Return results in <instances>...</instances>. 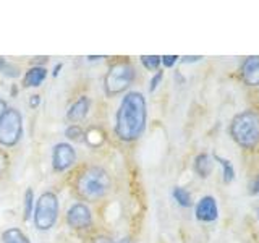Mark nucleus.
Returning a JSON list of instances; mask_svg holds the SVG:
<instances>
[{"mask_svg":"<svg viewBox=\"0 0 259 243\" xmlns=\"http://www.w3.org/2000/svg\"><path fill=\"white\" fill-rule=\"evenodd\" d=\"M146 99L141 93H128L120 107L117 110L115 133L121 141H135L138 140L146 128Z\"/></svg>","mask_w":259,"mask_h":243,"instance_id":"1","label":"nucleus"},{"mask_svg":"<svg viewBox=\"0 0 259 243\" xmlns=\"http://www.w3.org/2000/svg\"><path fill=\"white\" fill-rule=\"evenodd\" d=\"M110 186L112 180L102 167H88L76 178V191L81 198L88 201L104 198Z\"/></svg>","mask_w":259,"mask_h":243,"instance_id":"2","label":"nucleus"},{"mask_svg":"<svg viewBox=\"0 0 259 243\" xmlns=\"http://www.w3.org/2000/svg\"><path fill=\"white\" fill-rule=\"evenodd\" d=\"M230 133L241 148H254L259 143V113L254 110L240 112L232 120Z\"/></svg>","mask_w":259,"mask_h":243,"instance_id":"3","label":"nucleus"},{"mask_svg":"<svg viewBox=\"0 0 259 243\" xmlns=\"http://www.w3.org/2000/svg\"><path fill=\"white\" fill-rule=\"evenodd\" d=\"M135 68L128 62H118L109 68L104 78V88L109 96H115L123 93L125 89L135 81Z\"/></svg>","mask_w":259,"mask_h":243,"instance_id":"4","label":"nucleus"},{"mask_svg":"<svg viewBox=\"0 0 259 243\" xmlns=\"http://www.w3.org/2000/svg\"><path fill=\"white\" fill-rule=\"evenodd\" d=\"M59 216V199L54 193L47 191L40 194L34 209V225L39 230L52 229Z\"/></svg>","mask_w":259,"mask_h":243,"instance_id":"5","label":"nucleus"},{"mask_svg":"<svg viewBox=\"0 0 259 243\" xmlns=\"http://www.w3.org/2000/svg\"><path fill=\"white\" fill-rule=\"evenodd\" d=\"M23 135V117L16 109H7L0 118V144L15 146Z\"/></svg>","mask_w":259,"mask_h":243,"instance_id":"6","label":"nucleus"},{"mask_svg":"<svg viewBox=\"0 0 259 243\" xmlns=\"http://www.w3.org/2000/svg\"><path fill=\"white\" fill-rule=\"evenodd\" d=\"M76 160V152L73 146L68 143H59L54 148L52 152V166L57 172H63V170L70 169Z\"/></svg>","mask_w":259,"mask_h":243,"instance_id":"7","label":"nucleus"},{"mask_svg":"<svg viewBox=\"0 0 259 243\" xmlns=\"http://www.w3.org/2000/svg\"><path fill=\"white\" fill-rule=\"evenodd\" d=\"M67 222L70 227L73 229H88V227H91L93 224V214L89 208L83 202H76V205H73L68 213H67Z\"/></svg>","mask_w":259,"mask_h":243,"instance_id":"8","label":"nucleus"},{"mask_svg":"<svg viewBox=\"0 0 259 243\" xmlns=\"http://www.w3.org/2000/svg\"><path fill=\"white\" fill-rule=\"evenodd\" d=\"M219 216L217 202L214 196H202L196 205V217L202 222H214Z\"/></svg>","mask_w":259,"mask_h":243,"instance_id":"9","label":"nucleus"},{"mask_svg":"<svg viewBox=\"0 0 259 243\" xmlns=\"http://www.w3.org/2000/svg\"><path fill=\"white\" fill-rule=\"evenodd\" d=\"M241 78L249 86L259 85V55H251L241 65Z\"/></svg>","mask_w":259,"mask_h":243,"instance_id":"10","label":"nucleus"},{"mask_svg":"<svg viewBox=\"0 0 259 243\" xmlns=\"http://www.w3.org/2000/svg\"><path fill=\"white\" fill-rule=\"evenodd\" d=\"M89 112V97L86 96H81L79 99L71 105L67 112V118L70 122H73V125L76 124V122H81Z\"/></svg>","mask_w":259,"mask_h":243,"instance_id":"11","label":"nucleus"},{"mask_svg":"<svg viewBox=\"0 0 259 243\" xmlns=\"http://www.w3.org/2000/svg\"><path fill=\"white\" fill-rule=\"evenodd\" d=\"M47 76V70L44 67H32L26 71L23 79V86L24 88H37L42 85V81Z\"/></svg>","mask_w":259,"mask_h":243,"instance_id":"12","label":"nucleus"},{"mask_svg":"<svg viewBox=\"0 0 259 243\" xmlns=\"http://www.w3.org/2000/svg\"><path fill=\"white\" fill-rule=\"evenodd\" d=\"M212 169H214L212 157L209 154H198L196 159H194V172L201 178H207L212 174Z\"/></svg>","mask_w":259,"mask_h":243,"instance_id":"13","label":"nucleus"},{"mask_svg":"<svg viewBox=\"0 0 259 243\" xmlns=\"http://www.w3.org/2000/svg\"><path fill=\"white\" fill-rule=\"evenodd\" d=\"M2 241L4 243H31L26 235H24L20 229H16V227L8 229L2 233Z\"/></svg>","mask_w":259,"mask_h":243,"instance_id":"14","label":"nucleus"},{"mask_svg":"<svg viewBox=\"0 0 259 243\" xmlns=\"http://www.w3.org/2000/svg\"><path fill=\"white\" fill-rule=\"evenodd\" d=\"M174 198H175V201H177L182 208H190V206L193 205L190 191H188V190H185V188H182V186H177V188L174 190Z\"/></svg>","mask_w":259,"mask_h":243,"instance_id":"15","label":"nucleus"},{"mask_svg":"<svg viewBox=\"0 0 259 243\" xmlns=\"http://www.w3.org/2000/svg\"><path fill=\"white\" fill-rule=\"evenodd\" d=\"M214 159L219 162V164L222 166V169H224V182L225 183H230V182H233V178H235V170H233V166L230 164V160H227V159H224V157H221V156H214Z\"/></svg>","mask_w":259,"mask_h":243,"instance_id":"16","label":"nucleus"},{"mask_svg":"<svg viewBox=\"0 0 259 243\" xmlns=\"http://www.w3.org/2000/svg\"><path fill=\"white\" fill-rule=\"evenodd\" d=\"M32 208H34V193H32L31 188H28L26 193H24V219L26 221L32 214Z\"/></svg>","mask_w":259,"mask_h":243,"instance_id":"17","label":"nucleus"},{"mask_svg":"<svg viewBox=\"0 0 259 243\" xmlns=\"http://www.w3.org/2000/svg\"><path fill=\"white\" fill-rule=\"evenodd\" d=\"M141 63L148 70H157L159 65H160V57L159 55H143Z\"/></svg>","mask_w":259,"mask_h":243,"instance_id":"18","label":"nucleus"},{"mask_svg":"<svg viewBox=\"0 0 259 243\" xmlns=\"http://www.w3.org/2000/svg\"><path fill=\"white\" fill-rule=\"evenodd\" d=\"M65 136L70 138V140H73V141H81V140H83L81 136H84V133H83V130H81L78 125H71V127L67 128Z\"/></svg>","mask_w":259,"mask_h":243,"instance_id":"19","label":"nucleus"},{"mask_svg":"<svg viewBox=\"0 0 259 243\" xmlns=\"http://www.w3.org/2000/svg\"><path fill=\"white\" fill-rule=\"evenodd\" d=\"M178 59H180V57H177V55H164V57H160V63H164V67L170 68L177 63Z\"/></svg>","mask_w":259,"mask_h":243,"instance_id":"20","label":"nucleus"},{"mask_svg":"<svg viewBox=\"0 0 259 243\" xmlns=\"http://www.w3.org/2000/svg\"><path fill=\"white\" fill-rule=\"evenodd\" d=\"M162 76H164V73L162 71H157L156 75L152 76V79H151V85H149V91L151 93H154L157 89V86H159V83L162 81Z\"/></svg>","mask_w":259,"mask_h":243,"instance_id":"21","label":"nucleus"},{"mask_svg":"<svg viewBox=\"0 0 259 243\" xmlns=\"http://www.w3.org/2000/svg\"><path fill=\"white\" fill-rule=\"evenodd\" d=\"M7 169H8V157H7V154L0 149V177L7 172Z\"/></svg>","mask_w":259,"mask_h":243,"instance_id":"22","label":"nucleus"},{"mask_svg":"<svg viewBox=\"0 0 259 243\" xmlns=\"http://www.w3.org/2000/svg\"><path fill=\"white\" fill-rule=\"evenodd\" d=\"M93 243H115L110 237H105V235H99V237H96L93 240Z\"/></svg>","mask_w":259,"mask_h":243,"instance_id":"23","label":"nucleus"},{"mask_svg":"<svg viewBox=\"0 0 259 243\" xmlns=\"http://www.w3.org/2000/svg\"><path fill=\"white\" fill-rule=\"evenodd\" d=\"M201 59H202L201 55H196V57H182V62L183 63H193V62H198Z\"/></svg>","mask_w":259,"mask_h":243,"instance_id":"24","label":"nucleus"},{"mask_svg":"<svg viewBox=\"0 0 259 243\" xmlns=\"http://www.w3.org/2000/svg\"><path fill=\"white\" fill-rule=\"evenodd\" d=\"M7 112V104H5V101L0 97V118H2V115Z\"/></svg>","mask_w":259,"mask_h":243,"instance_id":"25","label":"nucleus"},{"mask_svg":"<svg viewBox=\"0 0 259 243\" xmlns=\"http://www.w3.org/2000/svg\"><path fill=\"white\" fill-rule=\"evenodd\" d=\"M39 96H32L31 97V101H29V105H31V107H36V105H39Z\"/></svg>","mask_w":259,"mask_h":243,"instance_id":"26","label":"nucleus"},{"mask_svg":"<svg viewBox=\"0 0 259 243\" xmlns=\"http://www.w3.org/2000/svg\"><path fill=\"white\" fill-rule=\"evenodd\" d=\"M254 188H256V193L259 194V177L256 178V183H254Z\"/></svg>","mask_w":259,"mask_h":243,"instance_id":"27","label":"nucleus"},{"mask_svg":"<svg viewBox=\"0 0 259 243\" xmlns=\"http://www.w3.org/2000/svg\"><path fill=\"white\" fill-rule=\"evenodd\" d=\"M118 243H133V241L130 240V238H121V240H120Z\"/></svg>","mask_w":259,"mask_h":243,"instance_id":"28","label":"nucleus"},{"mask_svg":"<svg viewBox=\"0 0 259 243\" xmlns=\"http://www.w3.org/2000/svg\"><path fill=\"white\" fill-rule=\"evenodd\" d=\"M256 217H257V221H259V208H256Z\"/></svg>","mask_w":259,"mask_h":243,"instance_id":"29","label":"nucleus"},{"mask_svg":"<svg viewBox=\"0 0 259 243\" xmlns=\"http://www.w3.org/2000/svg\"><path fill=\"white\" fill-rule=\"evenodd\" d=\"M2 65H4V59H2V57H0V67H2Z\"/></svg>","mask_w":259,"mask_h":243,"instance_id":"30","label":"nucleus"}]
</instances>
